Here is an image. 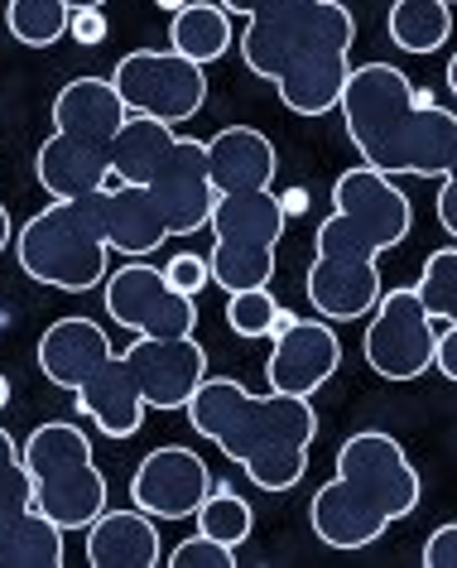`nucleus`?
I'll list each match as a JSON object with an SVG mask.
<instances>
[{
    "instance_id": "f257e3e1",
    "label": "nucleus",
    "mask_w": 457,
    "mask_h": 568,
    "mask_svg": "<svg viewBox=\"0 0 457 568\" xmlns=\"http://www.w3.org/2000/svg\"><path fill=\"white\" fill-rule=\"evenodd\" d=\"M342 125L362 164L390 179H443L457 164V116L395 63L352 68L342 92Z\"/></svg>"
},
{
    "instance_id": "f03ea898",
    "label": "nucleus",
    "mask_w": 457,
    "mask_h": 568,
    "mask_svg": "<svg viewBox=\"0 0 457 568\" xmlns=\"http://www.w3.org/2000/svg\"><path fill=\"white\" fill-rule=\"evenodd\" d=\"M189 424L241 463L255 487L280 496L308 473V444L318 438V415L304 395L265 390L251 395L226 376H207L189 400Z\"/></svg>"
},
{
    "instance_id": "7ed1b4c3",
    "label": "nucleus",
    "mask_w": 457,
    "mask_h": 568,
    "mask_svg": "<svg viewBox=\"0 0 457 568\" xmlns=\"http://www.w3.org/2000/svg\"><path fill=\"white\" fill-rule=\"evenodd\" d=\"M106 212L102 193L88 197H53L44 212L16 232V261L34 284L63 294H88L106 284Z\"/></svg>"
},
{
    "instance_id": "20e7f679",
    "label": "nucleus",
    "mask_w": 457,
    "mask_h": 568,
    "mask_svg": "<svg viewBox=\"0 0 457 568\" xmlns=\"http://www.w3.org/2000/svg\"><path fill=\"white\" fill-rule=\"evenodd\" d=\"M409 232H414V207L399 193V183L370 164H356L333 183V217L313 236V261L376 270V255L395 251Z\"/></svg>"
},
{
    "instance_id": "39448f33",
    "label": "nucleus",
    "mask_w": 457,
    "mask_h": 568,
    "mask_svg": "<svg viewBox=\"0 0 457 568\" xmlns=\"http://www.w3.org/2000/svg\"><path fill=\"white\" fill-rule=\"evenodd\" d=\"M241 44V63L255 78L280 82L298 73V68H318L352 59L356 44V16L342 0H298V6H280L270 16H251Z\"/></svg>"
},
{
    "instance_id": "423d86ee",
    "label": "nucleus",
    "mask_w": 457,
    "mask_h": 568,
    "mask_svg": "<svg viewBox=\"0 0 457 568\" xmlns=\"http://www.w3.org/2000/svg\"><path fill=\"white\" fill-rule=\"evenodd\" d=\"M24 467L34 477V506L63 530H88L106 510V477L92 458V438L73 419H49L24 438Z\"/></svg>"
},
{
    "instance_id": "0eeeda50",
    "label": "nucleus",
    "mask_w": 457,
    "mask_h": 568,
    "mask_svg": "<svg viewBox=\"0 0 457 568\" xmlns=\"http://www.w3.org/2000/svg\"><path fill=\"white\" fill-rule=\"evenodd\" d=\"M438 328L443 323L428 314V304L419 300L414 284H405V290H385L380 304L370 308L362 357L380 381L405 386V381H419L428 366H434Z\"/></svg>"
},
{
    "instance_id": "6e6552de",
    "label": "nucleus",
    "mask_w": 457,
    "mask_h": 568,
    "mask_svg": "<svg viewBox=\"0 0 457 568\" xmlns=\"http://www.w3.org/2000/svg\"><path fill=\"white\" fill-rule=\"evenodd\" d=\"M121 102L131 116H154L164 125H183L207 106V73L203 63L183 59L174 49H135L111 68Z\"/></svg>"
},
{
    "instance_id": "1a4fd4ad",
    "label": "nucleus",
    "mask_w": 457,
    "mask_h": 568,
    "mask_svg": "<svg viewBox=\"0 0 457 568\" xmlns=\"http://www.w3.org/2000/svg\"><path fill=\"white\" fill-rule=\"evenodd\" d=\"M337 481L352 496H362L370 510H380L385 520H409L419 510V473H414L405 444L385 429H362L337 448Z\"/></svg>"
},
{
    "instance_id": "9d476101",
    "label": "nucleus",
    "mask_w": 457,
    "mask_h": 568,
    "mask_svg": "<svg viewBox=\"0 0 457 568\" xmlns=\"http://www.w3.org/2000/svg\"><path fill=\"white\" fill-rule=\"evenodd\" d=\"M102 304L111 323L131 328L135 337H193L197 328L193 294H179L164 280V265H150L145 255L111 270L102 284Z\"/></svg>"
},
{
    "instance_id": "9b49d317",
    "label": "nucleus",
    "mask_w": 457,
    "mask_h": 568,
    "mask_svg": "<svg viewBox=\"0 0 457 568\" xmlns=\"http://www.w3.org/2000/svg\"><path fill=\"white\" fill-rule=\"evenodd\" d=\"M212 491V467L193 448L164 444L140 458L131 477V501L154 520H189Z\"/></svg>"
},
{
    "instance_id": "f8f14e48",
    "label": "nucleus",
    "mask_w": 457,
    "mask_h": 568,
    "mask_svg": "<svg viewBox=\"0 0 457 568\" xmlns=\"http://www.w3.org/2000/svg\"><path fill=\"white\" fill-rule=\"evenodd\" d=\"M125 362L150 409H189L197 386L207 381V352L193 337H135L125 347Z\"/></svg>"
},
{
    "instance_id": "ddd939ff",
    "label": "nucleus",
    "mask_w": 457,
    "mask_h": 568,
    "mask_svg": "<svg viewBox=\"0 0 457 568\" xmlns=\"http://www.w3.org/2000/svg\"><path fill=\"white\" fill-rule=\"evenodd\" d=\"M342 366V343L327 318H298L290 333L275 337L265 362V386L284 395H304L313 400Z\"/></svg>"
},
{
    "instance_id": "4468645a",
    "label": "nucleus",
    "mask_w": 457,
    "mask_h": 568,
    "mask_svg": "<svg viewBox=\"0 0 457 568\" xmlns=\"http://www.w3.org/2000/svg\"><path fill=\"white\" fill-rule=\"evenodd\" d=\"M150 193L160 197L174 236L207 232L212 207H217V189H212V174H207V140H179L174 160L150 183Z\"/></svg>"
},
{
    "instance_id": "2eb2a0df",
    "label": "nucleus",
    "mask_w": 457,
    "mask_h": 568,
    "mask_svg": "<svg viewBox=\"0 0 457 568\" xmlns=\"http://www.w3.org/2000/svg\"><path fill=\"white\" fill-rule=\"evenodd\" d=\"M34 362H39V372H44L49 386L73 395L78 386H88V381L111 362L106 328L92 323V318H78V314L49 323L44 337H39V347H34Z\"/></svg>"
},
{
    "instance_id": "dca6fc26",
    "label": "nucleus",
    "mask_w": 457,
    "mask_h": 568,
    "mask_svg": "<svg viewBox=\"0 0 457 568\" xmlns=\"http://www.w3.org/2000/svg\"><path fill=\"white\" fill-rule=\"evenodd\" d=\"M125 121H131V106L121 102L111 78H73L53 97V131L88 140L97 150H111Z\"/></svg>"
},
{
    "instance_id": "f3484780",
    "label": "nucleus",
    "mask_w": 457,
    "mask_h": 568,
    "mask_svg": "<svg viewBox=\"0 0 457 568\" xmlns=\"http://www.w3.org/2000/svg\"><path fill=\"white\" fill-rule=\"evenodd\" d=\"M73 405L82 419H92L97 429L106 438H131L140 434V424H145V390H140V381L131 372V362H125V352H111V362L97 372L88 386L73 390Z\"/></svg>"
},
{
    "instance_id": "a211bd4d",
    "label": "nucleus",
    "mask_w": 457,
    "mask_h": 568,
    "mask_svg": "<svg viewBox=\"0 0 457 568\" xmlns=\"http://www.w3.org/2000/svg\"><path fill=\"white\" fill-rule=\"evenodd\" d=\"M102 212H106V241L111 251H121L125 261H140V255H154L169 236V217L145 183H121L111 179L102 189Z\"/></svg>"
},
{
    "instance_id": "6ab92c4d",
    "label": "nucleus",
    "mask_w": 457,
    "mask_h": 568,
    "mask_svg": "<svg viewBox=\"0 0 457 568\" xmlns=\"http://www.w3.org/2000/svg\"><path fill=\"white\" fill-rule=\"evenodd\" d=\"M275 169H280V154L265 140V131H255V125H226V131L207 140V174L217 193L270 189Z\"/></svg>"
},
{
    "instance_id": "aec40b11",
    "label": "nucleus",
    "mask_w": 457,
    "mask_h": 568,
    "mask_svg": "<svg viewBox=\"0 0 457 568\" xmlns=\"http://www.w3.org/2000/svg\"><path fill=\"white\" fill-rule=\"evenodd\" d=\"M164 559V539L150 510H102L88 525V564L92 568H154Z\"/></svg>"
},
{
    "instance_id": "412c9836",
    "label": "nucleus",
    "mask_w": 457,
    "mask_h": 568,
    "mask_svg": "<svg viewBox=\"0 0 457 568\" xmlns=\"http://www.w3.org/2000/svg\"><path fill=\"white\" fill-rule=\"evenodd\" d=\"M34 179L49 197H88L111 183V150L53 131L34 154Z\"/></svg>"
},
{
    "instance_id": "4be33fe9",
    "label": "nucleus",
    "mask_w": 457,
    "mask_h": 568,
    "mask_svg": "<svg viewBox=\"0 0 457 568\" xmlns=\"http://www.w3.org/2000/svg\"><path fill=\"white\" fill-rule=\"evenodd\" d=\"M212 241H232V246H265L275 251L284 232H290V212H284L280 193L251 189V193H217L207 222Z\"/></svg>"
},
{
    "instance_id": "5701e85b",
    "label": "nucleus",
    "mask_w": 457,
    "mask_h": 568,
    "mask_svg": "<svg viewBox=\"0 0 457 568\" xmlns=\"http://www.w3.org/2000/svg\"><path fill=\"white\" fill-rule=\"evenodd\" d=\"M308 525H313V535H318L327 549H366V545H376V539L390 530V520H385L380 510H370L362 496H352L337 477L327 481V487L313 491Z\"/></svg>"
},
{
    "instance_id": "b1692460",
    "label": "nucleus",
    "mask_w": 457,
    "mask_h": 568,
    "mask_svg": "<svg viewBox=\"0 0 457 568\" xmlns=\"http://www.w3.org/2000/svg\"><path fill=\"white\" fill-rule=\"evenodd\" d=\"M308 308L327 323H356L380 304V270H347V265H308L304 280Z\"/></svg>"
},
{
    "instance_id": "393cba45",
    "label": "nucleus",
    "mask_w": 457,
    "mask_h": 568,
    "mask_svg": "<svg viewBox=\"0 0 457 568\" xmlns=\"http://www.w3.org/2000/svg\"><path fill=\"white\" fill-rule=\"evenodd\" d=\"M179 135L174 125L154 121V116H131L121 125V135L111 140V179L121 183H150L164 174V164L174 160Z\"/></svg>"
},
{
    "instance_id": "a878e982",
    "label": "nucleus",
    "mask_w": 457,
    "mask_h": 568,
    "mask_svg": "<svg viewBox=\"0 0 457 568\" xmlns=\"http://www.w3.org/2000/svg\"><path fill=\"white\" fill-rule=\"evenodd\" d=\"M232 44H236L232 16H226L217 0H189V6H179L174 20H169V49L183 53V59H193V63H203V68L226 59Z\"/></svg>"
},
{
    "instance_id": "bb28decb",
    "label": "nucleus",
    "mask_w": 457,
    "mask_h": 568,
    "mask_svg": "<svg viewBox=\"0 0 457 568\" xmlns=\"http://www.w3.org/2000/svg\"><path fill=\"white\" fill-rule=\"evenodd\" d=\"M385 30H390V44L405 53H438L453 39V10L448 0H395Z\"/></svg>"
},
{
    "instance_id": "cd10ccee",
    "label": "nucleus",
    "mask_w": 457,
    "mask_h": 568,
    "mask_svg": "<svg viewBox=\"0 0 457 568\" xmlns=\"http://www.w3.org/2000/svg\"><path fill=\"white\" fill-rule=\"evenodd\" d=\"M347 78H352V63L337 59V63H318V68H298V73L280 78L275 92L280 102L294 111V116H327V111L342 106V92H347Z\"/></svg>"
},
{
    "instance_id": "c85d7f7f",
    "label": "nucleus",
    "mask_w": 457,
    "mask_h": 568,
    "mask_svg": "<svg viewBox=\"0 0 457 568\" xmlns=\"http://www.w3.org/2000/svg\"><path fill=\"white\" fill-rule=\"evenodd\" d=\"M63 525L49 520L39 506L20 516L10 539L0 545V568H59L63 564Z\"/></svg>"
},
{
    "instance_id": "c756f323",
    "label": "nucleus",
    "mask_w": 457,
    "mask_h": 568,
    "mask_svg": "<svg viewBox=\"0 0 457 568\" xmlns=\"http://www.w3.org/2000/svg\"><path fill=\"white\" fill-rule=\"evenodd\" d=\"M212 280L222 284L226 294L236 290H265L275 280V251L265 246H232V241H212Z\"/></svg>"
},
{
    "instance_id": "7c9ffc66",
    "label": "nucleus",
    "mask_w": 457,
    "mask_h": 568,
    "mask_svg": "<svg viewBox=\"0 0 457 568\" xmlns=\"http://www.w3.org/2000/svg\"><path fill=\"white\" fill-rule=\"evenodd\" d=\"M6 24L24 49H49V44H59V39H68L73 6H68V0H10Z\"/></svg>"
},
{
    "instance_id": "2f4dec72",
    "label": "nucleus",
    "mask_w": 457,
    "mask_h": 568,
    "mask_svg": "<svg viewBox=\"0 0 457 568\" xmlns=\"http://www.w3.org/2000/svg\"><path fill=\"white\" fill-rule=\"evenodd\" d=\"M197 530L203 535H212V539H222V545H232V549H241L251 539V530H255V510H251V501L241 491H232L226 481H212V491H207V501L197 506Z\"/></svg>"
},
{
    "instance_id": "473e14b6",
    "label": "nucleus",
    "mask_w": 457,
    "mask_h": 568,
    "mask_svg": "<svg viewBox=\"0 0 457 568\" xmlns=\"http://www.w3.org/2000/svg\"><path fill=\"white\" fill-rule=\"evenodd\" d=\"M414 290H419V300L438 323H457V246H443L428 255Z\"/></svg>"
},
{
    "instance_id": "72a5a7b5",
    "label": "nucleus",
    "mask_w": 457,
    "mask_h": 568,
    "mask_svg": "<svg viewBox=\"0 0 457 568\" xmlns=\"http://www.w3.org/2000/svg\"><path fill=\"white\" fill-rule=\"evenodd\" d=\"M280 318V300L265 290H236L226 294V328H232L236 337H270V328H275Z\"/></svg>"
},
{
    "instance_id": "f704fd0d",
    "label": "nucleus",
    "mask_w": 457,
    "mask_h": 568,
    "mask_svg": "<svg viewBox=\"0 0 457 568\" xmlns=\"http://www.w3.org/2000/svg\"><path fill=\"white\" fill-rule=\"evenodd\" d=\"M34 506V477H30V467L20 463H10L6 473H0V545L10 539V530L20 525V516Z\"/></svg>"
},
{
    "instance_id": "c9c22d12",
    "label": "nucleus",
    "mask_w": 457,
    "mask_h": 568,
    "mask_svg": "<svg viewBox=\"0 0 457 568\" xmlns=\"http://www.w3.org/2000/svg\"><path fill=\"white\" fill-rule=\"evenodd\" d=\"M169 564H174V568H232L236 564V549L197 530L193 539H179L174 554H169Z\"/></svg>"
},
{
    "instance_id": "e433bc0d",
    "label": "nucleus",
    "mask_w": 457,
    "mask_h": 568,
    "mask_svg": "<svg viewBox=\"0 0 457 568\" xmlns=\"http://www.w3.org/2000/svg\"><path fill=\"white\" fill-rule=\"evenodd\" d=\"M164 280L174 284L179 294H197L203 284H212V265H207V255L183 251V255H174V261L164 265Z\"/></svg>"
},
{
    "instance_id": "4c0bfd02",
    "label": "nucleus",
    "mask_w": 457,
    "mask_h": 568,
    "mask_svg": "<svg viewBox=\"0 0 457 568\" xmlns=\"http://www.w3.org/2000/svg\"><path fill=\"white\" fill-rule=\"evenodd\" d=\"M424 568H457V520L438 525V530L424 539Z\"/></svg>"
},
{
    "instance_id": "58836bf2",
    "label": "nucleus",
    "mask_w": 457,
    "mask_h": 568,
    "mask_svg": "<svg viewBox=\"0 0 457 568\" xmlns=\"http://www.w3.org/2000/svg\"><path fill=\"white\" fill-rule=\"evenodd\" d=\"M68 34L78 39V44H88L97 49L106 39V16H102V6L97 10H73V24H68Z\"/></svg>"
},
{
    "instance_id": "ea45409f",
    "label": "nucleus",
    "mask_w": 457,
    "mask_h": 568,
    "mask_svg": "<svg viewBox=\"0 0 457 568\" xmlns=\"http://www.w3.org/2000/svg\"><path fill=\"white\" fill-rule=\"evenodd\" d=\"M438 183H443V189H438V226L457 241V164Z\"/></svg>"
},
{
    "instance_id": "a19ab883",
    "label": "nucleus",
    "mask_w": 457,
    "mask_h": 568,
    "mask_svg": "<svg viewBox=\"0 0 457 568\" xmlns=\"http://www.w3.org/2000/svg\"><path fill=\"white\" fill-rule=\"evenodd\" d=\"M434 366L457 386V323H443L438 328V352H434Z\"/></svg>"
},
{
    "instance_id": "79ce46f5",
    "label": "nucleus",
    "mask_w": 457,
    "mask_h": 568,
    "mask_svg": "<svg viewBox=\"0 0 457 568\" xmlns=\"http://www.w3.org/2000/svg\"><path fill=\"white\" fill-rule=\"evenodd\" d=\"M10 463H20V444H16V438H10L6 429H0V473H6Z\"/></svg>"
},
{
    "instance_id": "37998d69",
    "label": "nucleus",
    "mask_w": 457,
    "mask_h": 568,
    "mask_svg": "<svg viewBox=\"0 0 457 568\" xmlns=\"http://www.w3.org/2000/svg\"><path fill=\"white\" fill-rule=\"evenodd\" d=\"M280 203H284V212L294 217V212H308V193H304V189H290V193L280 197Z\"/></svg>"
},
{
    "instance_id": "c03bdc74",
    "label": "nucleus",
    "mask_w": 457,
    "mask_h": 568,
    "mask_svg": "<svg viewBox=\"0 0 457 568\" xmlns=\"http://www.w3.org/2000/svg\"><path fill=\"white\" fill-rule=\"evenodd\" d=\"M6 246H16V226H10V212H6V203H0V251Z\"/></svg>"
},
{
    "instance_id": "a18cd8bd",
    "label": "nucleus",
    "mask_w": 457,
    "mask_h": 568,
    "mask_svg": "<svg viewBox=\"0 0 457 568\" xmlns=\"http://www.w3.org/2000/svg\"><path fill=\"white\" fill-rule=\"evenodd\" d=\"M443 78H448V88H453V97H457V53L448 59V73H443Z\"/></svg>"
},
{
    "instance_id": "49530a36",
    "label": "nucleus",
    "mask_w": 457,
    "mask_h": 568,
    "mask_svg": "<svg viewBox=\"0 0 457 568\" xmlns=\"http://www.w3.org/2000/svg\"><path fill=\"white\" fill-rule=\"evenodd\" d=\"M73 10H97V6H106V0H68Z\"/></svg>"
},
{
    "instance_id": "de8ad7c7",
    "label": "nucleus",
    "mask_w": 457,
    "mask_h": 568,
    "mask_svg": "<svg viewBox=\"0 0 457 568\" xmlns=\"http://www.w3.org/2000/svg\"><path fill=\"white\" fill-rule=\"evenodd\" d=\"M6 405H10V381L0 376V409H6Z\"/></svg>"
},
{
    "instance_id": "09e8293b",
    "label": "nucleus",
    "mask_w": 457,
    "mask_h": 568,
    "mask_svg": "<svg viewBox=\"0 0 457 568\" xmlns=\"http://www.w3.org/2000/svg\"><path fill=\"white\" fill-rule=\"evenodd\" d=\"M448 6H453V0H448Z\"/></svg>"
}]
</instances>
